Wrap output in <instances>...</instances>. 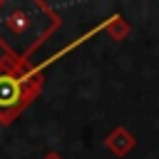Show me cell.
Instances as JSON below:
<instances>
[{"label":"cell","mask_w":159,"mask_h":159,"mask_svg":"<svg viewBox=\"0 0 159 159\" xmlns=\"http://www.w3.org/2000/svg\"><path fill=\"white\" fill-rule=\"evenodd\" d=\"M22 97V84L17 77L0 75V109H10L20 102Z\"/></svg>","instance_id":"obj_1"}]
</instances>
